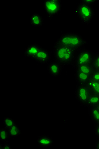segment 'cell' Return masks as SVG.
<instances>
[{
    "label": "cell",
    "mask_w": 99,
    "mask_h": 149,
    "mask_svg": "<svg viewBox=\"0 0 99 149\" xmlns=\"http://www.w3.org/2000/svg\"><path fill=\"white\" fill-rule=\"evenodd\" d=\"M9 129L6 127L0 128V140L2 142H5L9 140L10 139Z\"/></svg>",
    "instance_id": "obj_18"
},
{
    "label": "cell",
    "mask_w": 99,
    "mask_h": 149,
    "mask_svg": "<svg viewBox=\"0 0 99 149\" xmlns=\"http://www.w3.org/2000/svg\"><path fill=\"white\" fill-rule=\"evenodd\" d=\"M9 132L10 138L17 137L21 134V131L16 124L9 129Z\"/></svg>",
    "instance_id": "obj_17"
},
{
    "label": "cell",
    "mask_w": 99,
    "mask_h": 149,
    "mask_svg": "<svg viewBox=\"0 0 99 149\" xmlns=\"http://www.w3.org/2000/svg\"><path fill=\"white\" fill-rule=\"evenodd\" d=\"M88 112L91 119L94 124L98 123L99 120V110L96 107H88Z\"/></svg>",
    "instance_id": "obj_14"
},
{
    "label": "cell",
    "mask_w": 99,
    "mask_h": 149,
    "mask_svg": "<svg viewBox=\"0 0 99 149\" xmlns=\"http://www.w3.org/2000/svg\"><path fill=\"white\" fill-rule=\"evenodd\" d=\"M74 69H75V70L81 72L89 74L90 76L95 71L91 63L79 65V66L74 67Z\"/></svg>",
    "instance_id": "obj_13"
},
{
    "label": "cell",
    "mask_w": 99,
    "mask_h": 149,
    "mask_svg": "<svg viewBox=\"0 0 99 149\" xmlns=\"http://www.w3.org/2000/svg\"><path fill=\"white\" fill-rule=\"evenodd\" d=\"M95 52L86 47L78 50L73 63V67L82 64L91 63Z\"/></svg>",
    "instance_id": "obj_4"
},
{
    "label": "cell",
    "mask_w": 99,
    "mask_h": 149,
    "mask_svg": "<svg viewBox=\"0 0 99 149\" xmlns=\"http://www.w3.org/2000/svg\"><path fill=\"white\" fill-rule=\"evenodd\" d=\"M3 124L4 127L9 129L10 128L14 126V125H16V124L14 120L12 118L9 117H5L3 119Z\"/></svg>",
    "instance_id": "obj_19"
},
{
    "label": "cell",
    "mask_w": 99,
    "mask_h": 149,
    "mask_svg": "<svg viewBox=\"0 0 99 149\" xmlns=\"http://www.w3.org/2000/svg\"><path fill=\"white\" fill-rule=\"evenodd\" d=\"M98 123H99V122H98Z\"/></svg>",
    "instance_id": "obj_27"
},
{
    "label": "cell",
    "mask_w": 99,
    "mask_h": 149,
    "mask_svg": "<svg viewBox=\"0 0 99 149\" xmlns=\"http://www.w3.org/2000/svg\"><path fill=\"white\" fill-rule=\"evenodd\" d=\"M91 79L99 82V70H95L91 75Z\"/></svg>",
    "instance_id": "obj_21"
},
{
    "label": "cell",
    "mask_w": 99,
    "mask_h": 149,
    "mask_svg": "<svg viewBox=\"0 0 99 149\" xmlns=\"http://www.w3.org/2000/svg\"><path fill=\"white\" fill-rule=\"evenodd\" d=\"M78 18L83 24H89L95 17V11L93 6L87 5L80 1L75 10Z\"/></svg>",
    "instance_id": "obj_3"
},
{
    "label": "cell",
    "mask_w": 99,
    "mask_h": 149,
    "mask_svg": "<svg viewBox=\"0 0 99 149\" xmlns=\"http://www.w3.org/2000/svg\"><path fill=\"white\" fill-rule=\"evenodd\" d=\"M94 132L96 138H99V123L94 124Z\"/></svg>",
    "instance_id": "obj_24"
},
{
    "label": "cell",
    "mask_w": 99,
    "mask_h": 149,
    "mask_svg": "<svg viewBox=\"0 0 99 149\" xmlns=\"http://www.w3.org/2000/svg\"><path fill=\"white\" fill-rule=\"evenodd\" d=\"M91 94L87 85L77 84L75 89V96L77 101L82 106H87L88 100Z\"/></svg>",
    "instance_id": "obj_6"
},
{
    "label": "cell",
    "mask_w": 99,
    "mask_h": 149,
    "mask_svg": "<svg viewBox=\"0 0 99 149\" xmlns=\"http://www.w3.org/2000/svg\"><path fill=\"white\" fill-rule=\"evenodd\" d=\"M63 67L57 61L51 60L47 64V70L48 73L52 77L58 78L60 76L63 71Z\"/></svg>",
    "instance_id": "obj_7"
},
{
    "label": "cell",
    "mask_w": 99,
    "mask_h": 149,
    "mask_svg": "<svg viewBox=\"0 0 99 149\" xmlns=\"http://www.w3.org/2000/svg\"><path fill=\"white\" fill-rule=\"evenodd\" d=\"M30 22L34 27H41L44 24V18L40 14L33 13L30 16Z\"/></svg>",
    "instance_id": "obj_11"
},
{
    "label": "cell",
    "mask_w": 99,
    "mask_h": 149,
    "mask_svg": "<svg viewBox=\"0 0 99 149\" xmlns=\"http://www.w3.org/2000/svg\"><path fill=\"white\" fill-rule=\"evenodd\" d=\"M78 50L66 46H54L53 55L56 61L64 68L73 65Z\"/></svg>",
    "instance_id": "obj_2"
},
{
    "label": "cell",
    "mask_w": 99,
    "mask_h": 149,
    "mask_svg": "<svg viewBox=\"0 0 99 149\" xmlns=\"http://www.w3.org/2000/svg\"><path fill=\"white\" fill-rule=\"evenodd\" d=\"M42 47H43L38 44L35 43L30 44L25 49L23 52L24 56L25 57L34 60Z\"/></svg>",
    "instance_id": "obj_9"
},
{
    "label": "cell",
    "mask_w": 99,
    "mask_h": 149,
    "mask_svg": "<svg viewBox=\"0 0 99 149\" xmlns=\"http://www.w3.org/2000/svg\"><path fill=\"white\" fill-rule=\"evenodd\" d=\"M38 146L43 148H49L53 146L54 140L53 138L48 135H43L39 136L37 140Z\"/></svg>",
    "instance_id": "obj_10"
},
{
    "label": "cell",
    "mask_w": 99,
    "mask_h": 149,
    "mask_svg": "<svg viewBox=\"0 0 99 149\" xmlns=\"http://www.w3.org/2000/svg\"><path fill=\"white\" fill-rule=\"evenodd\" d=\"M51 52L43 47L36 55L34 60L40 64H48L51 61Z\"/></svg>",
    "instance_id": "obj_8"
},
{
    "label": "cell",
    "mask_w": 99,
    "mask_h": 149,
    "mask_svg": "<svg viewBox=\"0 0 99 149\" xmlns=\"http://www.w3.org/2000/svg\"><path fill=\"white\" fill-rule=\"evenodd\" d=\"M96 107H97V108H98V109L99 110V104Z\"/></svg>",
    "instance_id": "obj_26"
},
{
    "label": "cell",
    "mask_w": 99,
    "mask_h": 149,
    "mask_svg": "<svg viewBox=\"0 0 99 149\" xmlns=\"http://www.w3.org/2000/svg\"><path fill=\"white\" fill-rule=\"evenodd\" d=\"M88 44V41L79 34L69 32L61 35L56 40L54 45L66 46L78 50L86 47Z\"/></svg>",
    "instance_id": "obj_1"
},
{
    "label": "cell",
    "mask_w": 99,
    "mask_h": 149,
    "mask_svg": "<svg viewBox=\"0 0 99 149\" xmlns=\"http://www.w3.org/2000/svg\"><path fill=\"white\" fill-rule=\"evenodd\" d=\"M95 149H99V138H97L95 143Z\"/></svg>",
    "instance_id": "obj_25"
},
{
    "label": "cell",
    "mask_w": 99,
    "mask_h": 149,
    "mask_svg": "<svg viewBox=\"0 0 99 149\" xmlns=\"http://www.w3.org/2000/svg\"><path fill=\"white\" fill-rule=\"evenodd\" d=\"M43 6L44 11L51 20L61 11L62 4L60 0H45Z\"/></svg>",
    "instance_id": "obj_5"
},
{
    "label": "cell",
    "mask_w": 99,
    "mask_h": 149,
    "mask_svg": "<svg viewBox=\"0 0 99 149\" xmlns=\"http://www.w3.org/2000/svg\"><path fill=\"white\" fill-rule=\"evenodd\" d=\"M91 64L94 70H99V52L95 53Z\"/></svg>",
    "instance_id": "obj_20"
},
{
    "label": "cell",
    "mask_w": 99,
    "mask_h": 149,
    "mask_svg": "<svg viewBox=\"0 0 99 149\" xmlns=\"http://www.w3.org/2000/svg\"><path fill=\"white\" fill-rule=\"evenodd\" d=\"M0 149H12L10 144L9 140L5 141L3 143L0 144Z\"/></svg>",
    "instance_id": "obj_22"
},
{
    "label": "cell",
    "mask_w": 99,
    "mask_h": 149,
    "mask_svg": "<svg viewBox=\"0 0 99 149\" xmlns=\"http://www.w3.org/2000/svg\"><path fill=\"white\" fill-rule=\"evenodd\" d=\"M75 77L77 84L82 85H87L91 79L90 75L77 70H75Z\"/></svg>",
    "instance_id": "obj_12"
},
{
    "label": "cell",
    "mask_w": 99,
    "mask_h": 149,
    "mask_svg": "<svg viewBox=\"0 0 99 149\" xmlns=\"http://www.w3.org/2000/svg\"><path fill=\"white\" fill-rule=\"evenodd\" d=\"M91 93L99 95V82L90 79L87 84Z\"/></svg>",
    "instance_id": "obj_15"
},
{
    "label": "cell",
    "mask_w": 99,
    "mask_h": 149,
    "mask_svg": "<svg viewBox=\"0 0 99 149\" xmlns=\"http://www.w3.org/2000/svg\"><path fill=\"white\" fill-rule=\"evenodd\" d=\"M80 1L87 5L93 6L94 4L98 1V0H81Z\"/></svg>",
    "instance_id": "obj_23"
},
{
    "label": "cell",
    "mask_w": 99,
    "mask_h": 149,
    "mask_svg": "<svg viewBox=\"0 0 99 149\" xmlns=\"http://www.w3.org/2000/svg\"><path fill=\"white\" fill-rule=\"evenodd\" d=\"M99 104V95L92 93L90 96L87 104V107H96Z\"/></svg>",
    "instance_id": "obj_16"
}]
</instances>
